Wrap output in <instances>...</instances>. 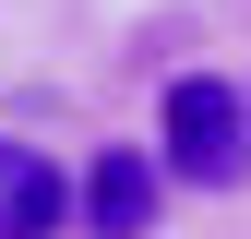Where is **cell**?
I'll use <instances>...</instances> for the list:
<instances>
[{
  "label": "cell",
  "instance_id": "cell-1",
  "mask_svg": "<svg viewBox=\"0 0 251 239\" xmlns=\"http://www.w3.org/2000/svg\"><path fill=\"white\" fill-rule=\"evenodd\" d=\"M155 167L192 179V191H239L251 179V96L227 72H179L155 96Z\"/></svg>",
  "mask_w": 251,
  "mask_h": 239
},
{
  "label": "cell",
  "instance_id": "cell-2",
  "mask_svg": "<svg viewBox=\"0 0 251 239\" xmlns=\"http://www.w3.org/2000/svg\"><path fill=\"white\" fill-rule=\"evenodd\" d=\"M155 203H168V167L132 156V143H108V156L72 179V215L96 227V239H144V227H155Z\"/></svg>",
  "mask_w": 251,
  "mask_h": 239
},
{
  "label": "cell",
  "instance_id": "cell-3",
  "mask_svg": "<svg viewBox=\"0 0 251 239\" xmlns=\"http://www.w3.org/2000/svg\"><path fill=\"white\" fill-rule=\"evenodd\" d=\"M72 227V179L36 143H0V239H60Z\"/></svg>",
  "mask_w": 251,
  "mask_h": 239
}]
</instances>
